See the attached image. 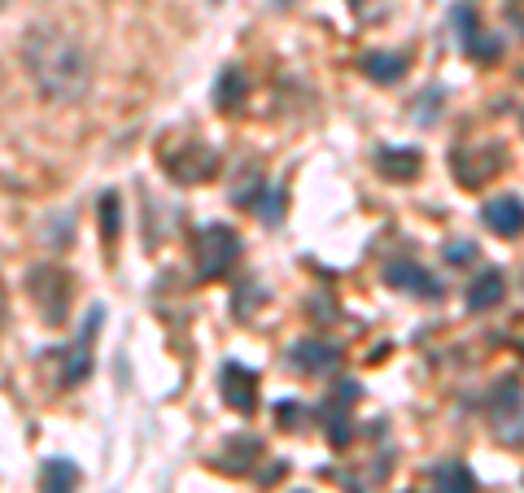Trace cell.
<instances>
[{
	"label": "cell",
	"instance_id": "4",
	"mask_svg": "<svg viewBox=\"0 0 524 493\" xmlns=\"http://www.w3.org/2000/svg\"><path fill=\"white\" fill-rule=\"evenodd\" d=\"M97 328H101V306L88 315V323H83V332H79V341L66 350L62 384H79V380H88V371H92V336H97Z\"/></svg>",
	"mask_w": 524,
	"mask_h": 493
},
{
	"label": "cell",
	"instance_id": "18",
	"mask_svg": "<svg viewBox=\"0 0 524 493\" xmlns=\"http://www.w3.org/2000/svg\"><path fill=\"white\" fill-rule=\"evenodd\" d=\"M476 254V245H450V262H468Z\"/></svg>",
	"mask_w": 524,
	"mask_h": 493
},
{
	"label": "cell",
	"instance_id": "3",
	"mask_svg": "<svg viewBox=\"0 0 524 493\" xmlns=\"http://www.w3.org/2000/svg\"><path fill=\"white\" fill-rule=\"evenodd\" d=\"M27 293H31V302L40 306V315L49 319V323H66L70 297H75V288H70V275H66V271L35 267V271L27 275Z\"/></svg>",
	"mask_w": 524,
	"mask_h": 493
},
{
	"label": "cell",
	"instance_id": "14",
	"mask_svg": "<svg viewBox=\"0 0 524 493\" xmlns=\"http://www.w3.org/2000/svg\"><path fill=\"white\" fill-rule=\"evenodd\" d=\"M376 166L385 171L389 179H415V171H420V153H398V149H380Z\"/></svg>",
	"mask_w": 524,
	"mask_h": 493
},
{
	"label": "cell",
	"instance_id": "12",
	"mask_svg": "<svg viewBox=\"0 0 524 493\" xmlns=\"http://www.w3.org/2000/svg\"><path fill=\"white\" fill-rule=\"evenodd\" d=\"M363 70L376 83H393L398 75H407V57H402V53H367L363 57Z\"/></svg>",
	"mask_w": 524,
	"mask_h": 493
},
{
	"label": "cell",
	"instance_id": "5",
	"mask_svg": "<svg viewBox=\"0 0 524 493\" xmlns=\"http://www.w3.org/2000/svg\"><path fill=\"white\" fill-rule=\"evenodd\" d=\"M258 376L249 367L241 363H228L223 367V402L232 406V411H241V415H254V406H258Z\"/></svg>",
	"mask_w": 524,
	"mask_h": 493
},
{
	"label": "cell",
	"instance_id": "11",
	"mask_svg": "<svg viewBox=\"0 0 524 493\" xmlns=\"http://www.w3.org/2000/svg\"><path fill=\"white\" fill-rule=\"evenodd\" d=\"M293 367L297 371H328V367H337V350H332V345H319V341H302V345H293Z\"/></svg>",
	"mask_w": 524,
	"mask_h": 493
},
{
	"label": "cell",
	"instance_id": "17",
	"mask_svg": "<svg viewBox=\"0 0 524 493\" xmlns=\"http://www.w3.org/2000/svg\"><path fill=\"white\" fill-rule=\"evenodd\" d=\"M280 419H284V428H297V424H302V406L284 402V406H280Z\"/></svg>",
	"mask_w": 524,
	"mask_h": 493
},
{
	"label": "cell",
	"instance_id": "2",
	"mask_svg": "<svg viewBox=\"0 0 524 493\" xmlns=\"http://www.w3.org/2000/svg\"><path fill=\"white\" fill-rule=\"evenodd\" d=\"M197 275L201 280H219V275H228V267L241 254V236L232 232L228 223H210L197 232Z\"/></svg>",
	"mask_w": 524,
	"mask_h": 493
},
{
	"label": "cell",
	"instance_id": "13",
	"mask_svg": "<svg viewBox=\"0 0 524 493\" xmlns=\"http://www.w3.org/2000/svg\"><path fill=\"white\" fill-rule=\"evenodd\" d=\"M459 27H463V48H468L476 62H494V57H498V44H490V35L476 31V18H468V9L459 14Z\"/></svg>",
	"mask_w": 524,
	"mask_h": 493
},
{
	"label": "cell",
	"instance_id": "6",
	"mask_svg": "<svg viewBox=\"0 0 524 493\" xmlns=\"http://www.w3.org/2000/svg\"><path fill=\"white\" fill-rule=\"evenodd\" d=\"M481 219L494 236L516 240V236H524V201L520 197H494L490 206L481 210Z\"/></svg>",
	"mask_w": 524,
	"mask_h": 493
},
{
	"label": "cell",
	"instance_id": "9",
	"mask_svg": "<svg viewBox=\"0 0 524 493\" xmlns=\"http://www.w3.org/2000/svg\"><path fill=\"white\" fill-rule=\"evenodd\" d=\"M503 293H507L503 271H485L481 280H472V288H468V306L472 310H490V306L503 302Z\"/></svg>",
	"mask_w": 524,
	"mask_h": 493
},
{
	"label": "cell",
	"instance_id": "7",
	"mask_svg": "<svg viewBox=\"0 0 524 493\" xmlns=\"http://www.w3.org/2000/svg\"><path fill=\"white\" fill-rule=\"evenodd\" d=\"M385 280L393 288H407V293H415V297H442V284H437L424 267H415V262H389Z\"/></svg>",
	"mask_w": 524,
	"mask_h": 493
},
{
	"label": "cell",
	"instance_id": "1",
	"mask_svg": "<svg viewBox=\"0 0 524 493\" xmlns=\"http://www.w3.org/2000/svg\"><path fill=\"white\" fill-rule=\"evenodd\" d=\"M22 66H27V75L40 88L44 101H62V105L79 101L92 79L88 53L70 35L49 31V27L27 31V40H22Z\"/></svg>",
	"mask_w": 524,
	"mask_h": 493
},
{
	"label": "cell",
	"instance_id": "10",
	"mask_svg": "<svg viewBox=\"0 0 524 493\" xmlns=\"http://www.w3.org/2000/svg\"><path fill=\"white\" fill-rule=\"evenodd\" d=\"M40 485H44V493H75L79 489V467L70 459H49L44 463Z\"/></svg>",
	"mask_w": 524,
	"mask_h": 493
},
{
	"label": "cell",
	"instance_id": "15",
	"mask_svg": "<svg viewBox=\"0 0 524 493\" xmlns=\"http://www.w3.org/2000/svg\"><path fill=\"white\" fill-rule=\"evenodd\" d=\"M245 75L241 70H223V79H219V88H214V101H219V110H236V105L245 101Z\"/></svg>",
	"mask_w": 524,
	"mask_h": 493
},
{
	"label": "cell",
	"instance_id": "16",
	"mask_svg": "<svg viewBox=\"0 0 524 493\" xmlns=\"http://www.w3.org/2000/svg\"><path fill=\"white\" fill-rule=\"evenodd\" d=\"M101 210H105V219H101V223H105V240H114V232H118V214H114V210H118V201H114V197H105V201H101Z\"/></svg>",
	"mask_w": 524,
	"mask_h": 493
},
{
	"label": "cell",
	"instance_id": "8",
	"mask_svg": "<svg viewBox=\"0 0 524 493\" xmlns=\"http://www.w3.org/2000/svg\"><path fill=\"white\" fill-rule=\"evenodd\" d=\"M433 489L437 493H476V476L459 459H446L433 467Z\"/></svg>",
	"mask_w": 524,
	"mask_h": 493
}]
</instances>
